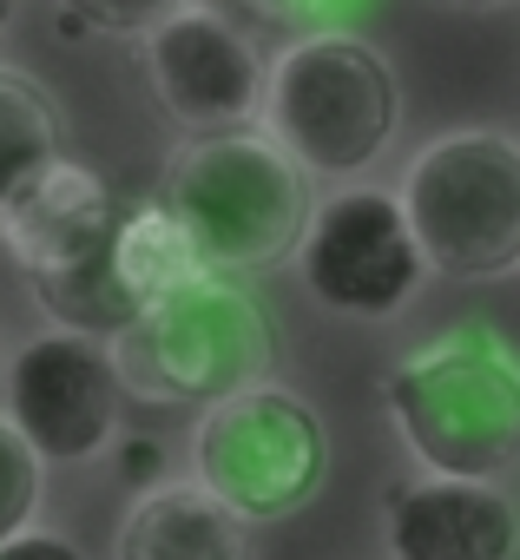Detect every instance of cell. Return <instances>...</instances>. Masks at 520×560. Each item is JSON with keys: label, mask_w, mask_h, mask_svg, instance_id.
Masks as SVG:
<instances>
[{"label": "cell", "mask_w": 520, "mask_h": 560, "mask_svg": "<svg viewBox=\"0 0 520 560\" xmlns=\"http://www.w3.org/2000/svg\"><path fill=\"white\" fill-rule=\"evenodd\" d=\"M119 389L145 402H217L237 383L277 370V324L250 291L231 284V270H185L165 284L113 343Z\"/></svg>", "instance_id": "cell-1"}, {"label": "cell", "mask_w": 520, "mask_h": 560, "mask_svg": "<svg viewBox=\"0 0 520 560\" xmlns=\"http://www.w3.org/2000/svg\"><path fill=\"white\" fill-rule=\"evenodd\" d=\"M382 402L428 475L500 481L520 455V370L487 324H454L395 363Z\"/></svg>", "instance_id": "cell-2"}, {"label": "cell", "mask_w": 520, "mask_h": 560, "mask_svg": "<svg viewBox=\"0 0 520 560\" xmlns=\"http://www.w3.org/2000/svg\"><path fill=\"white\" fill-rule=\"evenodd\" d=\"M158 205L178 218L191 257L204 270H264L297 250V231L310 218L304 165L244 126L198 132L172 165Z\"/></svg>", "instance_id": "cell-3"}, {"label": "cell", "mask_w": 520, "mask_h": 560, "mask_svg": "<svg viewBox=\"0 0 520 560\" xmlns=\"http://www.w3.org/2000/svg\"><path fill=\"white\" fill-rule=\"evenodd\" d=\"M264 113L277 145L323 178L369 172L395 139V67L363 34H310L264 67Z\"/></svg>", "instance_id": "cell-4"}, {"label": "cell", "mask_w": 520, "mask_h": 560, "mask_svg": "<svg viewBox=\"0 0 520 560\" xmlns=\"http://www.w3.org/2000/svg\"><path fill=\"white\" fill-rule=\"evenodd\" d=\"M402 218L422 264L448 277H507L520 264V145L494 126H461L422 145L402 172Z\"/></svg>", "instance_id": "cell-5"}, {"label": "cell", "mask_w": 520, "mask_h": 560, "mask_svg": "<svg viewBox=\"0 0 520 560\" xmlns=\"http://www.w3.org/2000/svg\"><path fill=\"white\" fill-rule=\"evenodd\" d=\"M191 468L231 514L257 527L291 521L330 481V429L297 389L257 376L204 402V422L191 435Z\"/></svg>", "instance_id": "cell-6"}, {"label": "cell", "mask_w": 520, "mask_h": 560, "mask_svg": "<svg viewBox=\"0 0 520 560\" xmlns=\"http://www.w3.org/2000/svg\"><path fill=\"white\" fill-rule=\"evenodd\" d=\"M297 270L323 311L343 317H395L415 284H422V250L409 237L402 198L395 191H336L330 205H317L297 231Z\"/></svg>", "instance_id": "cell-7"}, {"label": "cell", "mask_w": 520, "mask_h": 560, "mask_svg": "<svg viewBox=\"0 0 520 560\" xmlns=\"http://www.w3.org/2000/svg\"><path fill=\"white\" fill-rule=\"evenodd\" d=\"M119 370L113 350L86 330H40L8 363V422L40 462H93L119 422Z\"/></svg>", "instance_id": "cell-8"}, {"label": "cell", "mask_w": 520, "mask_h": 560, "mask_svg": "<svg viewBox=\"0 0 520 560\" xmlns=\"http://www.w3.org/2000/svg\"><path fill=\"white\" fill-rule=\"evenodd\" d=\"M185 270H198L178 218L158 205V198H119L113 211V231L106 244L67 270V277H47L34 284L40 311L67 330H86V337H119L165 284H178Z\"/></svg>", "instance_id": "cell-9"}, {"label": "cell", "mask_w": 520, "mask_h": 560, "mask_svg": "<svg viewBox=\"0 0 520 560\" xmlns=\"http://www.w3.org/2000/svg\"><path fill=\"white\" fill-rule=\"evenodd\" d=\"M145 73L158 106L185 126V132H217V126H244L264 106V54L244 27H231L211 8H178L165 21L145 27Z\"/></svg>", "instance_id": "cell-10"}, {"label": "cell", "mask_w": 520, "mask_h": 560, "mask_svg": "<svg viewBox=\"0 0 520 560\" xmlns=\"http://www.w3.org/2000/svg\"><path fill=\"white\" fill-rule=\"evenodd\" d=\"M113 211H119V191L54 152L0 198V244L27 270V284H47V277L80 270L106 244Z\"/></svg>", "instance_id": "cell-11"}, {"label": "cell", "mask_w": 520, "mask_h": 560, "mask_svg": "<svg viewBox=\"0 0 520 560\" xmlns=\"http://www.w3.org/2000/svg\"><path fill=\"white\" fill-rule=\"evenodd\" d=\"M389 553L395 560H513L520 514L500 481L474 475H422L389 488Z\"/></svg>", "instance_id": "cell-12"}, {"label": "cell", "mask_w": 520, "mask_h": 560, "mask_svg": "<svg viewBox=\"0 0 520 560\" xmlns=\"http://www.w3.org/2000/svg\"><path fill=\"white\" fill-rule=\"evenodd\" d=\"M119 560H257V547L204 481H152L119 527Z\"/></svg>", "instance_id": "cell-13"}, {"label": "cell", "mask_w": 520, "mask_h": 560, "mask_svg": "<svg viewBox=\"0 0 520 560\" xmlns=\"http://www.w3.org/2000/svg\"><path fill=\"white\" fill-rule=\"evenodd\" d=\"M60 132H67V119H60L54 93L21 67H0V198L60 152Z\"/></svg>", "instance_id": "cell-14"}, {"label": "cell", "mask_w": 520, "mask_h": 560, "mask_svg": "<svg viewBox=\"0 0 520 560\" xmlns=\"http://www.w3.org/2000/svg\"><path fill=\"white\" fill-rule=\"evenodd\" d=\"M40 508V455L21 442V429L0 416V540L21 534Z\"/></svg>", "instance_id": "cell-15"}, {"label": "cell", "mask_w": 520, "mask_h": 560, "mask_svg": "<svg viewBox=\"0 0 520 560\" xmlns=\"http://www.w3.org/2000/svg\"><path fill=\"white\" fill-rule=\"evenodd\" d=\"M67 8L86 14V27L99 34H145L152 21H165L178 0H67Z\"/></svg>", "instance_id": "cell-16"}, {"label": "cell", "mask_w": 520, "mask_h": 560, "mask_svg": "<svg viewBox=\"0 0 520 560\" xmlns=\"http://www.w3.org/2000/svg\"><path fill=\"white\" fill-rule=\"evenodd\" d=\"M237 8L250 21H264V27H330L343 21L356 0H237Z\"/></svg>", "instance_id": "cell-17"}, {"label": "cell", "mask_w": 520, "mask_h": 560, "mask_svg": "<svg viewBox=\"0 0 520 560\" xmlns=\"http://www.w3.org/2000/svg\"><path fill=\"white\" fill-rule=\"evenodd\" d=\"M0 560H86L67 534H40L34 521L21 527V534H8V540H0Z\"/></svg>", "instance_id": "cell-18"}, {"label": "cell", "mask_w": 520, "mask_h": 560, "mask_svg": "<svg viewBox=\"0 0 520 560\" xmlns=\"http://www.w3.org/2000/svg\"><path fill=\"white\" fill-rule=\"evenodd\" d=\"M158 475H165V448H158L152 435H132V442H119V481H126L132 494H145Z\"/></svg>", "instance_id": "cell-19"}, {"label": "cell", "mask_w": 520, "mask_h": 560, "mask_svg": "<svg viewBox=\"0 0 520 560\" xmlns=\"http://www.w3.org/2000/svg\"><path fill=\"white\" fill-rule=\"evenodd\" d=\"M86 34H93V27H86V14H80V8H67V0H60V40H67V47H80Z\"/></svg>", "instance_id": "cell-20"}, {"label": "cell", "mask_w": 520, "mask_h": 560, "mask_svg": "<svg viewBox=\"0 0 520 560\" xmlns=\"http://www.w3.org/2000/svg\"><path fill=\"white\" fill-rule=\"evenodd\" d=\"M441 8H507V0H441Z\"/></svg>", "instance_id": "cell-21"}, {"label": "cell", "mask_w": 520, "mask_h": 560, "mask_svg": "<svg viewBox=\"0 0 520 560\" xmlns=\"http://www.w3.org/2000/svg\"><path fill=\"white\" fill-rule=\"evenodd\" d=\"M14 21V0H0V27H8Z\"/></svg>", "instance_id": "cell-22"}]
</instances>
